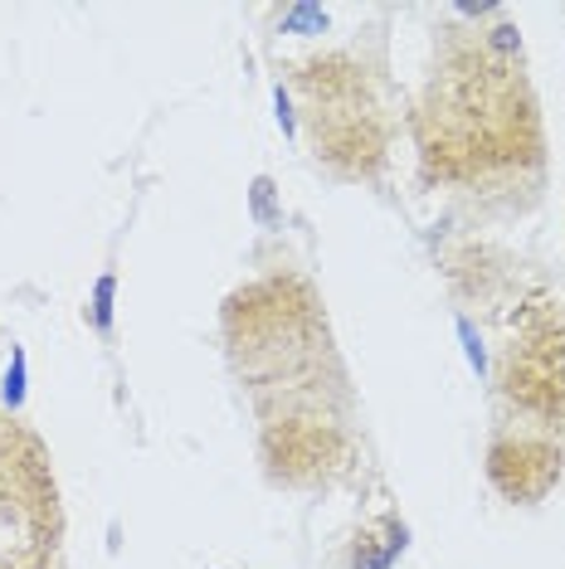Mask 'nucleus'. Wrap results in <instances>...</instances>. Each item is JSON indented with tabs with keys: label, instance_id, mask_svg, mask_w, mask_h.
<instances>
[{
	"label": "nucleus",
	"instance_id": "20e7f679",
	"mask_svg": "<svg viewBox=\"0 0 565 569\" xmlns=\"http://www.w3.org/2000/svg\"><path fill=\"white\" fill-rule=\"evenodd\" d=\"M63 536L49 452L24 423L0 413V569H54Z\"/></svg>",
	"mask_w": 565,
	"mask_h": 569
},
{
	"label": "nucleus",
	"instance_id": "f03ea898",
	"mask_svg": "<svg viewBox=\"0 0 565 569\" xmlns=\"http://www.w3.org/2000/svg\"><path fill=\"white\" fill-rule=\"evenodd\" d=\"M409 127L424 176L439 186H522L542 166V108L522 69L517 30H448Z\"/></svg>",
	"mask_w": 565,
	"mask_h": 569
},
{
	"label": "nucleus",
	"instance_id": "f257e3e1",
	"mask_svg": "<svg viewBox=\"0 0 565 569\" xmlns=\"http://www.w3.org/2000/svg\"><path fill=\"white\" fill-rule=\"evenodd\" d=\"M225 341L259 419L268 472L282 482H327L351 468V385L313 282L298 273L244 282L225 302Z\"/></svg>",
	"mask_w": 565,
	"mask_h": 569
},
{
	"label": "nucleus",
	"instance_id": "7ed1b4c3",
	"mask_svg": "<svg viewBox=\"0 0 565 569\" xmlns=\"http://www.w3.org/2000/svg\"><path fill=\"white\" fill-rule=\"evenodd\" d=\"M288 102L313 157L346 180L380 171L390 151V112L380 83L351 54H313L288 69Z\"/></svg>",
	"mask_w": 565,
	"mask_h": 569
}]
</instances>
